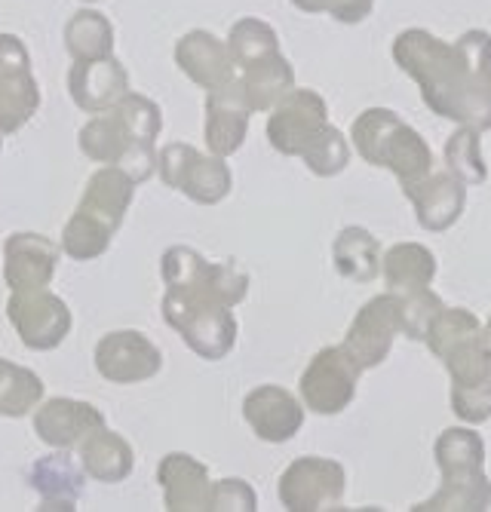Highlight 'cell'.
<instances>
[{
	"instance_id": "cell-14",
	"label": "cell",
	"mask_w": 491,
	"mask_h": 512,
	"mask_svg": "<svg viewBox=\"0 0 491 512\" xmlns=\"http://www.w3.org/2000/svg\"><path fill=\"white\" fill-rule=\"evenodd\" d=\"M59 246L40 234H10L4 243V283L10 292H40L50 289L56 264H59Z\"/></svg>"
},
{
	"instance_id": "cell-45",
	"label": "cell",
	"mask_w": 491,
	"mask_h": 512,
	"mask_svg": "<svg viewBox=\"0 0 491 512\" xmlns=\"http://www.w3.org/2000/svg\"><path fill=\"white\" fill-rule=\"evenodd\" d=\"M488 322H491V316H488Z\"/></svg>"
},
{
	"instance_id": "cell-12",
	"label": "cell",
	"mask_w": 491,
	"mask_h": 512,
	"mask_svg": "<svg viewBox=\"0 0 491 512\" xmlns=\"http://www.w3.org/2000/svg\"><path fill=\"white\" fill-rule=\"evenodd\" d=\"M93 359H96L99 375L120 387L145 384L157 378L163 368V353L157 350V344L136 329H120V332L102 335Z\"/></svg>"
},
{
	"instance_id": "cell-26",
	"label": "cell",
	"mask_w": 491,
	"mask_h": 512,
	"mask_svg": "<svg viewBox=\"0 0 491 512\" xmlns=\"http://www.w3.org/2000/svg\"><path fill=\"white\" fill-rule=\"evenodd\" d=\"M77 145H80V154L89 157L93 163L117 166L132 145H148V142H136V138L129 135V129L123 126V120L108 108L96 117H89L80 126Z\"/></svg>"
},
{
	"instance_id": "cell-8",
	"label": "cell",
	"mask_w": 491,
	"mask_h": 512,
	"mask_svg": "<svg viewBox=\"0 0 491 512\" xmlns=\"http://www.w3.org/2000/svg\"><path fill=\"white\" fill-rule=\"evenodd\" d=\"M329 126V105L317 89H289L267 117V142L283 157H301Z\"/></svg>"
},
{
	"instance_id": "cell-7",
	"label": "cell",
	"mask_w": 491,
	"mask_h": 512,
	"mask_svg": "<svg viewBox=\"0 0 491 512\" xmlns=\"http://www.w3.org/2000/svg\"><path fill=\"white\" fill-rule=\"evenodd\" d=\"M360 375H363V368L350 359V353L341 344L323 347L307 362L304 375L298 381L301 405L310 408L314 414H323V417L341 414L356 396Z\"/></svg>"
},
{
	"instance_id": "cell-19",
	"label": "cell",
	"mask_w": 491,
	"mask_h": 512,
	"mask_svg": "<svg viewBox=\"0 0 491 512\" xmlns=\"http://www.w3.org/2000/svg\"><path fill=\"white\" fill-rule=\"evenodd\" d=\"M68 92L80 111L102 114L129 92V74L114 56L74 62L68 71Z\"/></svg>"
},
{
	"instance_id": "cell-2",
	"label": "cell",
	"mask_w": 491,
	"mask_h": 512,
	"mask_svg": "<svg viewBox=\"0 0 491 512\" xmlns=\"http://www.w3.org/2000/svg\"><path fill=\"white\" fill-rule=\"evenodd\" d=\"M442 488L415 503L412 512H482L491 506V479L485 473V442L476 430L449 427L433 442Z\"/></svg>"
},
{
	"instance_id": "cell-15",
	"label": "cell",
	"mask_w": 491,
	"mask_h": 512,
	"mask_svg": "<svg viewBox=\"0 0 491 512\" xmlns=\"http://www.w3.org/2000/svg\"><path fill=\"white\" fill-rule=\"evenodd\" d=\"M243 417L261 442L283 445L304 427V405L277 384H261L246 393Z\"/></svg>"
},
{
	"instance_id": "cell-35",
	"label": "cell",
	"mask_w": 491,
	"mask_h": 512,
	"mask_svg": "<svg viewBox=\"0 0 491 512\" xmlns=\"http://www.w3.org/2000/svg\"><path fill=\"white\" fill-rule=\"evenodd\" d=\"M301 160L317 178H335L350 166V142L338 126L329 123L317 142L301 154Z\"/></svg>"
},
{
	"instance_id": "cell-18",
	"label": "cell",
	"mask_w": 491,
	"mask_h": 512,
	"mask_svg": "<svg viewBox=\"0 0 491 512\" xmlns=\"http://www.w3.org/2000/svg\"><path fill=\"white\" fill-rule=\"evenodd\" d=\"M249 105L240 92V83H228L221 89L206 92V123H203V138L206 148L215 157H231L243 148L246 132H249Z\"/></svg>"
},
{
	"instance_id": "cell-21",
	"label": "cell",
	"mask_w": 491,
	"mask_h": 512,
	"mask_svg": "<svg viewBox=\"0 0 491 512\" xmlns=\"http://www.w3.org/2000/svg\"><path fill=\"white\" fill-rule=\"evenodd\" d=\"M136 188L139 184L132 181L120 166H102L99 172L89 175L83 197L77 203V212L89 215L93 221L105 224L108 230L117 234L129 206H132V197H136Z\"/></svg>"
},
{
	"instance_id": "cell-5",
	"label": "cell",
	"mask_w": 491,
	"mask_h": 512,
	"mask_svg": "<svg viewBox=\"0 0 491 512\" xmlns=\"http://www.w3.org/2000/svg\"><path fill=\"white\" fill-rule=\"evenodd\" d=\"M163 286L221 307H237L249 295V276L231 261H206L191 246H169L160 258Z\"/></svg>"
},
{
	"instance_id": "cell-17",
	"label": "cell",
	"mask_w": 491,
	"mask_h": 512,
	"mask_svg": "<svg viewBox=\"0 0 491 512\" xmlns=\"http://www.w3.org/2000/svg\"><path fill=\"white\" fill-rule=\"evenodd\" d=\"M403 194L409 197L418 224L430 234L455 227L467 206V188L449 172H430L421 181L403 184Z\"/></svg>"
},
{
	"instance_id": "cell-1",
	"label": "cell",
	"mask_w": 491,
	"mask_h": 512,
	"mask_svg": "<svg viewBox=\"0 0 491 512\" xmlns=\"http://www.w3.org/2000/svg\"><path fill=\"white\" fill-rule=\"evenodd\" d=\"M390 56L409 74L424 105L458 126L491 129V34L464 31L455 43L439 40L427 28H406L393 37Z\"/></svg>"
},
{
	"instance_id": "cell-31",
	"label": "cell",
	"mask_w": 491,
	"mask_h": 512,
	"mask_svg": "<svg viewBox=\"0 0 491 512\" xmlns=\"http://www.w3.org/2000/svg\"><path fill=\"white\" fill-rule=\"evenodd\" d=\"M479 129L473 126H458L449 142H445V172L455 175L464 188H473V184H482L488 178V166L482 160V142H479Z\"/></svg>"
},
{
	"instance_id": "cell-36",
	"label": "cell",
	"mask_w": 491,
	"mask_h": 512,
	"mask_svg": "<svg viewBox=\"0 0 491 512\" xmlns=\"http://www.w3.org/2000/svg\"><path fill=\"white\" fill-rule=\"evenodd\" d=\"M111 111L123 120V126L129 129V135L136 138V142H148L154 145L160 138V129H163V114H160V105L151 102L142 92H126V96L111 105Z\"/></svg>"
},
{
	"instance_id": "cell-37",
	"label": "cell",
	"mask_w": 491,
	"mask_h": 512,
	"mask_svg": "<svg viewBox=\"0 0 491 512\" xmlns=\"http://www.w3.org/2000/svg\"><path fill=\"white\" fill-rule=\"evenodd\" d=\"M442 298L430 289H418L409 295H399V316H403V335L409 341H424L427 325L433 322V316L442 310Z\"/></svg>"
},
{
	"instance_id": "cell-29",
	"label": "cell",
	"mask_w": 491,
	"mask_h": 512,
	"mask_svg": "<svg viewBox=\"0 0 491 512\" xmlns=\"http://www.w3.org/2000/svg\"><path fill=\"white\" fill-rule=\"evenodd\" d=\"M43 390H47V384L40 381L37 371L0 356V414L4 417L31 414L40 405Z\"/></svg>"
},
{
	"instance_id": "cell-38",
	"label": "cell",
	"mask_w": 491,
	"mask_h": 512,
	"mask_svg": "<svg viewBox=\"0 0 491 512\" xmlns=\"http://www.w3.org/2000/svg\"><path fill=\"white\" fill-rule=\"evenodd\" d=\"M452 411L458 421L476 427L491 417V381L482 384H452Z\"/></svg>"
},
{
	"instance_id": "cell-23",
	"label": "cell",
	"mask_w": 491,
	"mask_h": 512,
	"mask_svg": "<svg viewBox=\"0 0 491 512\" xmlns=\"http://www.w3.org/2000/svg\"><path fill=\"white\" fill-rule=\"evenodd\" d=\"M240 92L249 105V111H271L289 89H295V68L283 53L264 56L246 68L237 71Z\"/></svg>"
},
{
	"instance_id": "cell-9",
	"label": "cell",
	"mask_w": 491,
	"mask_h": 512,
	"mask_svg": "<svg viewBox=\"0 0 491 512\" xmlns=\"http://www.w3.org/2000/svg\"><path fill=\"white\" fill-rule=\"evenodd\" d=\"M347 473L332 457H298L280 476L277 494L289 512H320L341 506Z\"/></svg>"
},
{
	"instance_id": "cell-6",
	"label": "cell",
	"mask_w": 491,
	"mask_h": 512,
	"mask_svg": "<svg viewBox=\"0 0 491 512\" xmlns=\"http://www.w3.org/2000/svg\"><path fill=\"white\" fill-rule=\"evenodd\" d=\"M157 175L166 188L185 194L197 206H215L234 188V175L225 157L200 154L194 145L185 142H169L157 154Z\"/></svg>"
},
{
	"instance_id": "cell-3",
	"label": "cell",
	"mask_w": 491,
	"mask_h": 512,
	"mask_svg": "<svg viewBox=\"0 0 491 512\" xmlns=\"http://www.w3.org/2000/svg\"><path fill=\"white\" fill-rule=\"evenodd\" d=\"M350 142L369 166L393 172L399 184L421 181L433 172L430 145L390 108H366L350 126Z\"/></svg>"
},
{
	"instance_id": "cell-40",
	"label": "cell",
	"mask_w": 491,
	"mask_h": 512,
	"mask_svg": "<svg viewBox=\"0 0 491 512\" xmlns=\"http://www.w3.org/2000/svg\"><path fill=\"white\" fill-rule=\"evenodd\" d=\"M255 509H258V497L249 482H243V479L212 482L209 512H255Z\"/></svg>"
},
{
	"instance_id": "cell-39",
	"label": "cell",
	"mask_w": 491,
	"mask_h": 512,
	"mask_svg": "<svg viewBox=\"0 0 491 512\" xmlns=\"http://www.w3.org/2000/svg\"><path fill=\"white\" fill-rule=\"evenodd\" d=\"M289 4L301 13H326L341 25H360L372 16L375 0H289Z\"/></svg>"
},
{
	"instance_id": "cell-22",
	"label": "cell",
	"mask_w": 491,
	"mask_h": 512,
	"mask_svg": "<svg viewBox=\"0 0 491 512\" xmlns=\"http://www.w3.org/2000/svg\"><path fill=\"white\" fill-rule=\"evenodd\" d=\"M132 467H136V451H132V445L120 433L108 427H99L93 436H86L80 442V470L93 482L102 485L126 482Z\"/></svg>"
},
{
	"instance_id": "cell-13",
	"label": "cell",
	"mask_w": 491,
	"mask_h": 512,
	"mask_svg": "<svg viewBox=\"0 0 491 512\" xmlns=\"http://www.w3.org/2000/svg\"><path fill=\"white\" fill-rule=\"evenodd\" d=\"M34 414V433L43 445L50 448H80L86 436H93L99 427H105V414L83 399H68V396H53L40 399V405L31 411Z\"/></svg>"
},
{
	"instance_id": "cell-25",
	"label": "cell",
	"mask_w": 491,
	"mask_h": 512,
	"mask_svg": "<svg viewBox=\"0 0 491 512\" xmlns=\"http://www.w3.org/2000/svg\"><path fill=\"white\" fill-rule=\"evenodd\" d=\"M332 261H335L338 276L366 286L381 276V243L372 230L350 224L332 243Z\"/></svg>"
},
{
	"instance_id": "cell-16",
	"label": "cell",
	"mask_w": 491,
	"mask_h": 512,
	"mask_svg": "<svg viewBox=\"0 0 491 512\" xmlns=\"http://www.w3.org/2000/svg\"><path fill=\"white\" fill-rule=\"evenodd\" d=\"M175 65L191 83L212 92L237 80V65L228 53V43L218 40L206 28H194L178 37L175 43Z\"/></svg>"
},
{
	"instance_id": "cell-10",
	"label": "cell",
	"mask_w": 491,
	"mask_h": 512,
	"mask_svg": "<svg viewBox=\"0 0 491 512\" xmlns=\"http://www.w3.org/2000/svg\"><path fill=\"white\" fill-rule=\"evenodd\" d=\"M7 319L16 329L19 341L34 350L47 353L65 344L71 335V307L50 289L40 292H13L7 301Z\"/></svg>"
},
{
	"instance_id": "cell-30",
	"label": "cell",
	"mask_w": 491,
	"mask_h": 512,
	"mask_svg": "<svg viewBox=\"0 0 491 512\" xmlns=\"http://www.w3.org/2000/svg\"><path fill=\"white\" fill-rule=\"evenodd\" d=\"M225 43H228V53H231L237 71L264 56L280 53V34L274 31V25H267L264 19H255V16L237 19L228 31Z\"/></svg>"
},
{
	"instance_id": "cell-28",
	"label": "cell",
	"mask_w": 491,
	"mask_h": 512,
	"mask_svg": "<svg viewBox=\"0 0 491 512\" xmlns=\"http://www.w3.org/2000/svg\"><path fill=\"white\" fill-rule=\"evenodd\" d=\"M34 491L43 497V509H74L77 491H80V473L74 470V463L68 454L59 448V454H50L47 460H40L31 473Z\"/></svg>"
},
{
	"instance_id": "cell-4",
	"label": "cell",
	"mask_w": 491,
	"mask_h": 512,
	"mask_svg": "<svg viewBox=\"0 0 491 512\" xmlns=\"http://www.w3.org/2000/svg\"><path fill=\"white\" fill-rule=\"evenodd\" d=\"M160 313L172 332H178L188 344L191 353H197L206 362L225 359L240 335V325L234 316V307H221L215 301H203L185 292L166 289L160 301Z\"/></svg>"
},
{
	"instance_id": "cell-41",
	"label": "cell",
	"mask_w": 491,
	"mask_h": 512,
	"mask_svg": "<svg viewBox=\"0 0 491 512\" xmlns=\"http://www.w3.org/2000/svg\"><path fill=\"white\" fill-rule=\"evenodd\" d=\"M31 74V53L22 37L0 34V80Z\"/></svg>"
},
{
	"instance_id": "cell-11",
	"label": "cell",
	"mask_w": 491,
	"mask_h": 512,
	"mask_svg": "<svg viewBox=\"0 0 491 512\" xmlns=\"http://www.w3.org/2000/svg\"><path fill=\"white\" fill-rule=\"evenodd\" d=\"M396 335H403L399 295L384 292V295H375L372 301H366L360 307V313H356L350 322L341 347L350 353V359L356 365H360L363 371H369V368H378L390 356Z\"/></svg>"
},
{
	"instance_id": "cell-42",
	"label": "cell",
	"mask_w": 491,
	"mask_h": 512,
	"mask_svg": "<svg viewBox=\"0 0 491 512\" xmlns=\"http://www.w3.org/2000/svg\"><path fill=\"white\" fill-rule=\"evenodd\" d=\"M476 341H479V353H482V362H485L488 375H491V322H485V329H479Z\"/></svg>"
},
{
	"instance_id": "cell-33",
	"label": "cell",
	"mask_w": 491,
	"mask_h": 512,
	"mask_svg": "<svg viewBox=\"0 0 491 512\" xmlns=\"http://www.w3.org/2000/svg\"><path fill=\"white\" fill-rule=\"evenodd\" d=\"M40 108V86L34 74L0 80V135L19 132Z\"/></svg>"
},
{
	"instance_id": "cell-20",
	"label": "cell",
	"mask_w": 491,
	"mask_h": 512,
	"mask_svg": "<svg viewBox=\"0 0 491 512\" xmlns=\"http://www.w3.org/2000/svg\"><path fill=\"white\" fill-rule=\"evenodd\" d=\"M157 482L163 488V500L169 512H209L212 479L209 467L185 451H172L160 460Z\"/></svg>"
},
{
	"instance_id": "cell-34",
	"label": "cell",
	"mask_w": 491,
	"mask_h": 512,
	"mask_svg": "<svg viewBox=\"0 0 491 512\" xmlns=\"http://www.w3.org/2000/svg\"><path fill=\"white\" fill-rule=\"evenodd\" d=\"M114 240V230H108L105 224L93 221L89 215L77 212L68 218L65 230H62V252L71 258V261H96L108 252Z\"/></svg>"
},
{
	"instance_id": "cell-24",
	"label": "cell",
	"mask_w": 491,
	"mask_h": 512,
	"mask_svg": "<svg viewBox=\"0 0 491 512\" xmlns=\"http://www.w3.org/2000/svg\"><path fill=\"white\" fill-rule=\"evenodd\" d=\"M381 276L393 295L430 289L436 276V255L421 243H396L381 252Z\"/></svg>"
},
{
	"instance_id": "cell-43",
	"label": "cell",
	"mask_w": 491,
	"mask_h": 512,
	"mask_svg": "<svg viewBox=\"0 0 491 512\" xmlns=\"http://www.w3.org/2000/svg\"><path fill=\"white\" fill-rule=\"evenodd\" d=\"M83 4H99V0H83Z\"/></svg>"
},
{
	"instance_id": "cell-32",
	"label": "cell",
	"mask_w": 491,
	"mask_h": 512,
	"mask_svg": "<svg viewBox=\"0 0 491 512\" xmlns=\"http://www.w3.org/2000/svg\"><path fill=\"white\" fill-rule=\"evenodd\" d=\"M482 329V322L473 310H464V307H442L433 322L427 325V335H424V344L427 350L442 362L449 356L458 344H464L467 338H473L476 332Z\"/></svg>"
},
{
	"instance_id": "cell-27",
	"label": "cell",
	"mask_w": 491,
	"mask_h": 512,
	"mask_svg": "<svg viewBox=\"0 0 491 512\" xmlns=\"http://www.w3.org/2000/svg\"><path fill=\"white\" fill-rule=\"evenodd\" d=\"M65 50L74 62L108 59L114 56V25L105 13L83 7L65 22Z\"/></svg>"
},
{
	"instance_id": "cell-44",
	"label": "cell",
	"mask_w": 491,
	"mask_h": 512,
	"mask_svg": "<svg viewBox=\"0 0 491 512\" xmlns=\"http://www.w3.org/2000/svg\"><path fill=\"white\" fill-rule=\"evenodd\" d=\"M0 148H4V135H0Z\"/></svg>"
}]
</instances>
